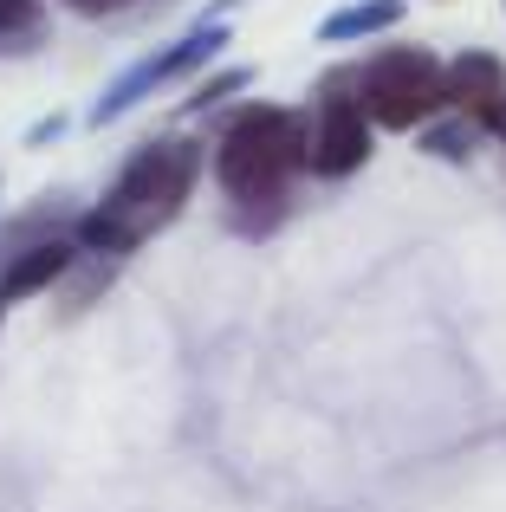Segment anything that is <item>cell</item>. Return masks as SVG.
<instances>
[{"instance_id": "6da1fadb", "label": "cell", "mask_w": 506, "mask_h": 512, "mask_svg": "<svg viewBox=\"0 0 506 512\" xmlns=\"http://www.w3.org/2000/svg\"><path fill=\"white\" fill-rule=\"evenodd\" d=\"M195 169H202V150H195L189 137L143 143L124 163V175H117V188L78 221V247L130 253L137 240H150L156 227H169L182 214V201H189V188H195Z\"/></svg>"}, {"instance_id": "9c48e42d", "label": "cell", "mask_w": 506, "mask_h": 512, "mask_svg": "<svg viewBox=\"0 0 506 512\" xmlns=\"http://www.w3.org/2000/svg\"><path fill=\"white\" fill-rule=\"evenodd\" d=\"M39 26V7L33 0H0V39H20Z\"/></svg>"}, {"instance_id": "30bf717a", "label": "cell", "mask_w": 506, "mask_h": 512, "mask_svg": "<svg viewBox=\"0 0 506 512\" xmlns=\"http://www.w3.org/2000/svg\"><path fill=\"white\" fill-rule=\"evenodd\" d=\"M65 7H78V13H111V7H130V0H65Z\"/></svg>"}, {"instance_id": "7c38bea8", "label": "cell", "mask_w": 506, "mask_h": 512, "mask_svg": "<svg viewBox=\"0 0 506 512\" xmlns=\"http://www.w3.org/2000/svg\"><path fill=\"white\" fill-rule=\"evenodd\" d=\"M0 305H7V299H0Z\"/></svg>"}, {"instance_id": "7a4b0ae2", "label": "cell", "mask_w": 506, "mask_h": 512, "mask_svg": "<svg viewBox=\"0 0 506 512\" xmlns=\"http://www.w3.org/2000/svg\"><path fill=\"white\" fill-rule=\"evenodd\" d=\"M305 150H312V130H305L299 111H286V104H247V111H234V124L221 130L215 175L234 201H266L292 182V169L305 163Z\"/></svg>"}, {"instance_id": "ba28073f", "label": "cell", "mask_w": 506, "mask_h": 512, "mask_svg": "<svg viewBox=\"0 0 506 512\" xmlns=\"http://www.w3.org/2000/svg\"><path fill=\"white\" fill-rule=\"evenodd\" d=\"M403 20V0H357V7H338L325 26H318V39L325 46H344V39H364V33H383V26Z\"/></svg>"}, {"instance_id": "5b68a950", "label": "cell", "mask_w": 506, "mask_h": 512, "mask_svg": "<svg viewBox=\"0 0 506 512\" xmlns=\"http://www.w3.org/2000/svg\"><path fill=\"white\" fill-rule=\"evenodd\" d=\"M364 156H370L364 104L344 98V91H331L325 111H318V124H312V150H305V163H312L318 175H351V169H364Z\"/></svg>"}, {"instance_id": "8fae6325", "label": "cell", "mask_w": 506, "mask_h": 512, "mask_svg": "<svg viewBox=\"0 0 506 512\" xmlns=\"http://www.w3.org/2000/svg\"><path fill=\"white\" fill-rule=\"evenodd\" d=\"M487 124H494V130H500V137H506V104H500V111H494V117H487Z\"/></svg>"}, {"instance_id": "52a82bcc", "label": "cell", "mask_w": 506, "mask_h": 512, "mask_svg": "<svg viewBox=\"0 0 506 512\" xmlns=\"http://www.w3.org/2000/svg\"><path fill=\"white\" fill-rule=\"evenodd\" d=\"M65 266H72V247H65V240H46V247L20 253V260H13V273L0 279V299H26V292L52 286V279H59Z\"/></svg>"}, {"instance_id": "3957f363", "label": "cell", "mask_w": 506, "mask_h": 512, "mask_svg": "<svg viewBox=\"0 0 506 512\" xmlns=\"http://www.w3.org/2000/svg\"><path fill=\"white\" fill-rule=\"evenodd\" d=\"M351 98L364 104L370 124H383V130H416V124H429V117L448 104V72L422 46H396V52H377V59L357 72V91H351Z\"/></svg>"}, {"instance_id": "8992f818", "label": "cell", "mask_w": 506, "mask_h": 512, "mask_svg": "<svg viewBox=\"0 0 506 512\" xmlns=\"http://www.w3.org/2000/svg\"><path fill=\"white\" fill-rule=\"evenodd\" d=\"M448 98L468 104V111H481V117H494L506 104V65L494 52H461V59L448 65Z\"/></svg>"}, {"instance_id": "277c9868", "label": "cell", "mask_w": 506, "mask_h": 512, "mask_svg": "<svg viewBox=\"0 0 506 512\" xmlns=\"http://www.w3.org/2000/svg\"><path fill=\"white\" fill-rule=\"evenodd\" d=\"M228 46V26H202V33H189V39H176L169 52H156V59H143L137 72H124L111 91L98 98V124H111L117 111H130V104L143 98V91H156V85H169V78H182V72H195V65H208L215 52Z\"/></svg>"}]
</instances>
